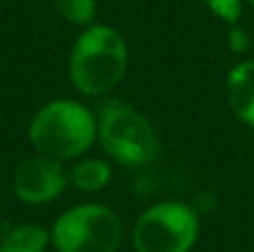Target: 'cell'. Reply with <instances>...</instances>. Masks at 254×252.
Masks as SVG:
<instances>
[{
	"label": "cell",
	"instance_id": "cell-13",
	"mask_svg": "<svg viewBox=\"0 0 254 252\" xmlns=\"http://www.w3.org/2000/svg\"><path fill=\"white\" fill-rule=\"evenodd\" d=\"M248 2H250V4H252V7H254V0H248Z\"/></svg>",
	"mask_w": 254,
	"mask_h": 252
},
{
	"label": "cell",
	"instance_id": "cell-2",
	"mask_svg": "<svg viewBox=\"0 0 254 252\" xmlns=\"http://www.w3.org/2000/svg\"><path fill=\"white\" fill-rule=\"evenodd\" d=\"M96 125L80 103L54 101L38 110L29 125V141L40 154L52 159H74L94 141Z\"/></svg>",
	"mask_w": 254,
	"mask_h": 252
},
{
	"label": "cell",
	"instance_id": "cell-9",
	"mask_svg": "<svg viewBox=\"0 0 254 252\" xmlns=\"http://www.w3.org/2000/svg\"><path fill=\"white\" fill-rule=\"evenodd\" d=\"M110 177H112L110 165H105L98 159L80 161L69 172V181L74 183L78 190H85V192H94V190L105 188L107 183H110Z\"/></svg>",
	"mask_w": 254,
	"mask_h": 252
},
{
	"label": "cell",
	"instance_id": "cell-8",
	"mask_svg": "<svg viewBox=\"0 0 254 252\" xmlns=\"http://www.w3.org/2000/svg\"><path fill=\"white\" fill-rule=\"evenodd\" d=\"M49 235L40 226H16L0 239V252H43Z\"/></svg>",
	"mask_w": 254,
	"mask_h": 252
},
{
	"label": "cell",
	"instance_id": "cell-4",
	"mask_svg": "<svg viewBox=\"0 0 254 252\" xmlns=\"http://www.w3.org/2000/svg\"><path fill=\"white\" fill-rule=\"evenodd\" d=\"M52 237L58 252H116L123 226L105 205H78L58 219Z\"/></svg>",
	"mask_w": 254,
	"mask_h": 252
},
{
	"label": "cell",
	"instance_id": "cell-6",
	"mask_svg": "<svg viewBox=\"0 0 254 252\" xmlns=\"http://www.w3.org/2000/svg\"><path fill=\"white\" fill-rule=\"evenodd\" d=\"M67 186V172L58 159L34 156L18 165L13 174V190L25 203H47L56 199Z\"/></svg>",
	"mask_w": 254,
	"mask_h": 252
},
{
	"label": "cell",
	"instance_id": "cell-3",
	"mask_svg": "<svg viewBox=\"0 0 254 252\" xmlns=\"http://www.w3.org/2000/svg\"><path fill=\"white\" fill-rule=\"evenodd\" d=\"M98 134L107 154L125 165L152 163L158 154V136L152 123L125 103L112 101L103 107Z\"/></svg>",
	"mask_w": 254,
	"mask_h": 252
},
{
	"label": "cell",
	"instance_id": "cell-10",
	"mask_svg": "<svg viewBox=\"0 0 254 252\" xmlns=\"http://www.w3.org/2000/svg\"><path fill=\"white\" fill-rule=\"evenodd\" d=\"M54 7L65 20L76 25H87L96 16V0H54Z\"/></svg>",
	"mask_w": 254,
	"mask_h": 252
},
{
	"label": "cell",
	"instance_id": "cell-11",
	"mask_svg": "<svg viewBox=\"0 0 254 252\" xmlns=\"http://www.w3.org/2000/svg\"><path fill=\"white\" fill-rule=\"evenodd\" d=\"M210 7V11L214 16H219L221 20H225L228 25H234L241 16V0H203Z\"/></svg>",
	"mask_w": 254,
	"mask_h": 252
},
{
	"label": "cell",
	"instance_id": "cell-5",
	"mask_svg": "<svg viewBox=\"0 0 254 252\" xmlns=\"http://www.w3.org/2000/svg\"><path fill=\"white\" fill-rule=\"evenodd\" d=\"M198 237V217L190 205L165 201L140 214L134 226L136 252H190Z\"/></svg>",
	"mask_w": 254,
	"mask_h": 252
},
{
	"label": "cell",
	"instance_id": "cell-7",
	"mask_svg": "<svg viewBox=\"0 0 254 252\" xmlns=\"http://www.w3.org/2000/svg\"><path fill=\"white\" fill-rule=\"evenodd\" d=\"M228 103L243 123L254 127V61H243L228 76Z\"/></svg>",
	"mask_w": 254,
	"mask_h": 252
},
{
	"label": "cell",
	"instance_id": "cell-1",
	"mask_svg": "<svg viewBox=\"0 0 254 252\" xmlns=\"http://www.w3.org/2000/svg\"><path fill=\"white\" fill-rule=\"evenodd\" d=\"M127 69V47L112 27H89L71 49L69 76L76 89L87 96L110 92Z\"/></svg>",
	"mask_w": 254,
	"mask_h": 252
},
{
	"label": "cell",
	"instance_id": "cell-12",
	"mask_svg": "<svg viewBox=\"0 0 254 252\" xmlns=\"http://www.w3.org/2000/svg\"><path fill=\"white\" fill-rule=\"evenodd\" d=\"M248 45H250V40H248V34L241 29V27H232V31H230V47L234 49V52L243 54L248 49Z\"/></svg>",
	"mask_w": 254,
	"mask_h": 252
}]
</instances>
